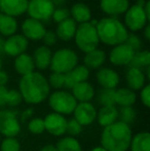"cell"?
<instances>
[{
  "label": "cell",
  "mask_w": 150,
  "mask_h": 151,
  "mask_svg": "<svg viewBox=\"0 0 150 151\" xmlns=\"http://www.w3.org/2000/svg\"><path fill=\"white\" fill-rule=\"evenodd\" d=\"M43 122L45 132H47L54 137L62 138L66 135L67 122H68L66 116L55 113V112H50V113L46 114L45 117L43 118Z\"/></svg>",
  "instance_id": "10"
},
{
  "label": "cell",
  "mask_w": 150,
  "mask_h": 151,
  "mask_svg": "<svg viewBox=\"0 0 150 151\" xmlns=\"http://www.w3.org/2000/svg\"><path fill=\"white\" fill-rule=\"evenodd\" d=\"M22 129L19 114L12 109H0V135L4 138H17Z\"/></svg>",
  "instance_id": "7"
},
{
  "label": "cell",
  "mask_w": 150,
  "mask_h": 151,
  "mask_svg": "<svg viewBox=\"0 0 150 151\" xmlns=\"http://www.w3.org/2000/svg\"><path fill=\"white\" fill-rule=\"evenodd\" d=\"M136 91L128 88H119L114 91V102L115 106L120 107H133L137 102Z\"/></svg>",
  "instance_id": "21"
},
{
  "label": "cell",
  "mask_w": 150,
  "mask_h": 151,
  "mask_svg": "<svg viewBox=\"0 0 150 151\" xmlns=\"http://www.w3.org/2000/svg\"><path fill=\"white\" fill-rule=\"evenodd\" d=\"M82 129H83V127H82L78 121H76L74 118H71V119H69L68 122H67V133L66 134H68V136H70V137L76 138L77 136H79L80 134L82 133Z\"/></svg>",
  "instance_id": "38"
},
{
  "label": "cell",
  "mask_w": 150,
  "mask_h": 151,
  "mask_svg": "<svg viewBox=\"0 0 150 151\" xmlns=\"http://www.w3.org/2000/svg\"><path fill=\"white\" fill-rule=\"evenodd\" d=\"M50 1L52 2V4H54L55 7H61V6H63L65 4V2H66V0H50Z\"/></svg>",
  "instance_id": "48"
},
{
  "label": "cell",
  "mask_w": 150,
  "mask_h": 151,
  "mask_svg": "<svg viewBox=\"0 0 150 151\" xmlns=\"http://www.w3.org/2000/svg\"><path fill=\"white\" fill-rule=\"evenodd\" d=\"M137 112L134 109V107H120L118 109V118L119 121L126 123V124L131 125L136 119Z\"/></svg>",
  "instance_id": "33"
},
{
  "label": "cell",
  "mask_w": 150,
  "mask_h": 151,
  "mask_svg": "<svg viewBox=\"0 0 150 151\" xmlns=\"http://www.w3.org/2000/svg\"><path fill=\"white\" fill-rule=\"evenodd\" d=\"M2 65H3V63H2V59L0 58V70H2Z\"/></svg>",
  "instance_id": "52"
},
{
  "label": "cell",
  "mask_w": 150,
  "mask_h": 151,
  "mask_svg": "<svg viewBox=\"0 0 150 151\" xmlns=\"http://www.w3.org/2000/svg\"><path fill=\"white\" fill-rule=\"evenodd\" d=\"M66 74L71 78L74 84H76L79 82L88 81V79L90 78V70H88L84 65H77L74 69H72Z\"/></svg>",
  "instance_id": "30"
},
{
  "label": "cell",
  "mask_w": 150,
  "mask_h": 151,
  "mask_svg": "<svg viewBox=\"0 0 150 151\" xmlns=\"http://www.w3.org/2000/svg\"><path fill=\"white\" fill-rule=\"evenodd\" d=\"M29 46V41L22 34H14L4 39V54L12 58L26 52Z\"/></svg>",
  "instance_id": "14"
},
{
  "label": "cell",
  "mask_w": 150,
  "mask_h": 151,
  "mask_svg": "<svg viewBox=\"0 0 150 151\" xmlns=\"http://www.w3.org/2000/svg\"><path fill=\"white\" fill-rule=\"evenodd\" d=\"M42 41L44 43V46H47V47H50V46L55 45L58 41V38H57V35L54 31L50 30H46L45 34H44L43 38H42Z\"/></svg>",
  "instance_id": "42"
},
{
  "label": "cell",
  "mask_w": 150,
  "mask_h": 151,
  "mask_svg": "<svg viewBox=\"0 0 150 151\" xmlns=\"http://www.w3.org/2000/svg\"><path fill=\"white\" fill-rule=\"evenodd\" d=\"M143 33H144V38L146 40H149L150 39V26H149V23L144 27L143 29Z\"/></svg>",
  "instance_id": "47"
},
{
  "label": "cell",
  "mask_w": 150,
  "mask_h": 151,
  "mask_svg": "<svg viewBox=\"0 0 150 151\" xmlns=\"http://www.w3.org/2000/svg\"><path fill=\"white\" fill-rule=\"evenodd\" d=\"M71 93L74 97V99L77 101V103L90 102L96 97L95 88L88 81L76 83L71 90Z\"/></svg>",
  "instance_id": "19"
},
{
  "label": "cell",
  "mask_w": 150,
  "mask_h": 151,
  "mask_svg": "<svg viewBox=\"0 0 150 151\" xmlns=\"http://www.w3.org/2000/svg\"><path fill=\"white\" fill-rule=\"evenodd\" d=\"M7 88L6 86H0V109L5 107V100H6V93H7Z\"/></svg>",
  "instance_id": "44"
},
{
  "label": "cell",
  "mask_w": 150,
  "mask_h": 151,
  "mask_svg": "<svg viewBox=\"0 0 150 151\" xmlns=\"http://www.w3.org/2000/svg\"><path fill=\"white\" fill-rule=\"evenodd\" d=\"M96 30L100 42L109 46H116L124 43L128 36V31L123 23L118 19L111 17L99 20Z\"/></svg>",
  "instance_id": "3"
},
{
  "label": "cell",
  "mask_w": 150,
  "mask_h": 151,
  "mask_svg": "<svg viewBox=\"0 0 150 151\" xmlns=\"http://www.w3.org/2000/svg\"><path fill=\"white\" fill-rule=\"evenodd\" d=\"M50 90L47 78L37 71L22 76L19 81V93L29 105H38L47 100Z\"/></svg>",
  "instance_id": "1"
},
{
  "label": "cell",
  "mask_w": 150,
  "mask_h": 151,
  "mask_svg": "<svg viewBox=\"0 0 150 151\" xmlns=\"http://www.w3.org/2000/svg\"><path fill=\"white\" fill-rule=\"evenodd\" d=\"M70 18V12L69 9L65 7H57L55 8L54 12H52V19L54 20V22H56L57 24L63 22V21L67 20Z\"/></svg>",
  "instance_id": "40"
},
{
  "label": "cell",
  "mask_w": 150,
  "mask_h": 151,
  "mask_svg": "<svg viewBox=\"0 0 150 151\" xmlns=\"http://www.w3.org/2000/svg\"><path fill=\"white\" fill-rule=\"evenodd\" d=\"M14 67L17 73L20 74L21 76H25L35 71V65L32 56L27 52H24L14 58Z\"/></svg>",
  "instance_id": "25"
},
{
  "label": "cell",
  "mask_w": 150,
  "mask_h": 151,
  "mask_svg": "<svg viewBox=\"0 0 150 151\" xmlns=\"http://www.w3.org/2000/svg\"><path fill=\"white\" fill-rule=\"evenodd\" d=\"M47 103L52 112L64 116L72 114L77 105V101L71 91L66 90L54 91L50 93L47 98Z\"/></svg>",
  "instance_id": "5"
},
{
  "label": "cell",
  "mask_w": 150,
  "mask_h": 151,
  "mask_svg": "<svg viewBox=\"0 0 150 151\" xmlns=\"http://www.w3.org/2000/svg\"><path fill=\"white\" fill-rule=\"evenodd\" d=\"M55 8L50 0H29L27 14L29 18L43 23L52 19Z\"/></svg>",
  "instance_id": "9"
},
{
  "label": "cell",
  "mask_w": 150,
  "mask_h": 151,
  "mask_svg": "<svg viewBox=\"0 0 150 151\" xmlns=\"http://www.w3.org/2000/svg\"><path fill=\"white\" fill-rule=\"evenodd\" d=\"M0 151H21V143L17 138H4L0 141Z\"/></svg>",
  "instance_id": "36"
},
{
  "label": "cell",
  "mask_w": 150,
  "mask_h": 151,
  "mask_svg": "<svg viewBox=\"0 0 150 151\" xmlns=\"http://www.w3.org/2000/svg\"><path fill=\"white\" fill-rule=\"evenodd\" d=\"M124 43L128 44L135 52H139V50H141V47L143 46V42H142V40H141V38L134 33H128V36Z\"/></svg>",
  "instance_id": "39"
},
{
  "label": "cell",
  "mask_w": 150,
  "mask_h": 151,
  "mask_svg": "<svg viewBox=\"0 0 150 151\" xmlns=\"http://www.w3.org/2000/svg\"><path fill=\"white\" fill-rule=\"evenodd\" d=\"M0 141H1V135H0Z\"/></svg>",
  "instance_id": "53"
},
{
  "label": "cell",
  "mask_w": 150,
  "mask_h": 151,
  "mask_svg": "<svg viewBox=\"0 0 150 151\" xmlns=\"http://www.w3.org/2000/svg\"><path fill=\"white\" fill-rule=\"evenodd\" d=\"M149 21L150 19L146 16L144 8L137 4L130 5L128 10L124 12L123 25L128 29V31H131L133 33L143 30L144 27L149 23Z\"/></svg>",
  "instance_id": "8"
},
{
  "label": "cell",
  "mask_w": 150,
  "mask_h": 151,
  "mask_svg": "<svg viewBox=\"0 0 150 151\" xmlns=\"http://www.w3.org/2000/svg\"><path fill=\"white\" fill-rule=\"evenodd\" d=\"M23 102L21 93H19L18 90H8L7 93H6V100H5V105L8 106L10 108L18 107L19 105H21V103Z\"/></svg>",
  "instance_id": "37"
},
{
  "label": "cell",
  "mask_w": 150,
  "mask_h": 151,
  "mask_svg": "<svg viewBox=\"0 0 150 151\" xmlns=\"http://www.w3.org/2000/svg\"><path fill=\"white\" fill-rule=\"evenodd\" d=\"M114 91L115 90L101 88L97 93V102H98L101 107L115 105V102H114Z\"/></svg>",
  "instance_id": "32"
},
{
  "label": "cell",
  "mask_w": 150,
  "mask_h": 151,
  "mask_svg": "<svg viewBox=\"0 0 150 151\" xmlns=\"http://www.w3.org/2000/svg\"><path fill=\"white\" fill-rule=\"evenodd\" d=\"M73 39L78 50L84 54L98 48V45L100 43L96 27L93 26L90 22L77 25V29Z\"/></svg>",
  "instance_id": "4"
},
{
  "label": "cell",
  "mask_w": 150,
  "mask_h": 151,
  "mask_svg": "<svg viewBox=\"0 0 150 151\" xmlns=\"http://www.w3.org/2000/svg\"><path fill=\"white\" fill-rule=\"evenodd\" d=\"M78 65V55L71 48H60L52 52L50 69L52 72L66 74Z\"/></svg>",
  "instance_id": "6"
},
{
  "label": "cell",
  "mask_w": 150,
  "mask_h": 151,
  "mask_svg": "<svg viewBox=\"0 0 150 151\" xmlns=\"http://www.w3.org/2000/svg\"><path fill=\"white\" fill-rule=\"evenodd\" d=\"M146 1L147 0H137V2L135 4H137V5H139V6H144L145 5V3H146Z\"/></svg>",
  "instance_id": "51"
},
{
  "label": "cell",
  "mask_w": 150,
  "mask_h": 151,
  "mask_svg": "<svg viewBox=\"0 0 150 151\" xmlns=\"http://www.w3.org/2000/svg\"><path fill=\"white\" fill-rule=\"evenodd\" d=\"M96 80L102 88L116 90L120 82V76L115 70L111 68L102 67L97 71Z\"/></svg>",
  "instance_id": "15"
},
{
  "label": "cell",
  "mask_w": 150,
  "mask_h": 151,
  "mask_svg": "<svg viewBox=\"0 0 150 151\" xmlns=\"http://www.w3.org/2000/svg\"><path fill=\"white\" fill-rule=\"evenodd\" d=\"M134 55L135 52L128 44L121 43L112 47V50L109 52V61L116 67L130 66Z\"/></svg>",
  "instance_id": "12"
},
{
  "label": "cell",
  "mask_w": 150,
  "mask_h": 151,
  "mask_svg": "<svg viewBox=\"0 0 150 151\" xmlns=\"http://www.w3.org/2000/svg\"><path fill=\"white\" fill-rule=\"evenodd\" d=\"M76 29H77V24L72 19L69 18L59 23L55 33H56L58 39L62 40V41H70L74 38Z\"/></svg>",
  "instance_id": "24"
},
{
  "label": "cell",
  "mask_w": 150,
  "mask_h": 151,
  "mask_svg": "<svg viewBox=\"0 0 150 151\" xmlns=\"http://www.w3.org/2000/svg\"><path fill=\"white\" fill-rule=\"evenodd\" d=\"M130 5L128 0H100L101 10L111 18L124 14Z\"/></svg>",
  "instance_id": "17"
},
{
  "label": "cell",
  "mask_w": 150,
  "mask_h": 151,
  "mask_svg": "<svg viewBox=\"0 0 150 151\" xmlns=\"http://www.w3.org/2000/svg\"><path fill=\"white\" fill-rule=\"evenodd\" d=\"M22 30V35L26 38L27 40L31 41H39L42 40L44 34L46 32V28L43 25V23L39 22L34 19L28 18L24 20L21 26Z\"/></svg>",
  "instance_id": "13"
},
{
  "label": "cell",
  "mask_w": 150,
  "mask_h": 151,
  "mask_svg": "<svg viewBox=\"0 0 150 151\" xmlns=\"http://www.w3.org/2000/svg\"><path fill=\"white\" fill-rule=\"evenodd\" d=\"M27 127H28V131L33 135H41L43 134V132H45L43 118L41 117L31 118L27 123Z\"/></svg>",
  "instance_id": "34"
},
{
  "label": "cell",
  "mask_w": 150,
  "mask_h": 151,
  "mask_svg": "<svg viewBox=\"0 0 150 151\" xmlns=\"http://www.w3.org/2000/svg\"><path fill=\"white\" fill-rule=\"evenodd\" d=\"M132 137L131 125L117 120L103 127L100 137L101 146L107 151H128Z\"/></svg>",
  "instance_id": "2"
},
{
  "label": "cell",
  "mask_w": 150,
  "mask_h": 151,
  "mask_svg": "<svg viewBox=\"0 0 150 151\" xmlns=\"http://www.w3.org/2000/svg\"><path fill=\"white\" fill-rule=\"evenodd\" d=\"M40 151H58L57 150L56 145H52V144H46L43 147H41Z\"/></svg>",
  "instance_id": "46"
},
{
  "label": "cell",
  "mask_w": 150,
  "mask_h": 151,
  "mask_svg": "<svg viewBox=\"0 0 150 151\" xmlns=\"http://www.w3.org/2000/svg\"><path fill=\"white\" fill-rule=\"evenodd\" d=\"M70 12V18L76 23L77 25L88 23L92 20V12L90 8L85 3L78 2L72 5Z\"/></svg>",
  "instance_id": "26"
},
{
  "label": "cell",
  "mask_w": 150,
  "mask_h": 151,
  "mask_svg": "<svg viewBox=\"0 0 150 151\" xmlns=\"http://www.w3.org/2000/svg\"><path fill=\"white\" fill-rule=\"evenodd\" d=\"M106 58V52L104 50H100V48H96L92 52L84 54L83 65L88 70H99L104 65Z\"/></svg>",
  "instance_id": "23"
},
{
  "label": "cell",
  "mask_w": 150,
  "mask_h": 151,
  "mask_svg": "<svg viewBox=\"0 0 150 151\" xmlns=\"http://www.w3.org/2000/svg\"><path fill=\"white\" fill-rule=\"evenodd\" d=\"M146 75L142 69L130 67L126 73V81L128 84V88L137 91H140L146 84Z\"/></svg>",
  "instance_id": "18"
},
{
  "label": "cell",
  "mask_w": 150,
  "mask_h": 151,
  "mask_svg": "<svg viewBox=\"0 0 150 151\" xmlns=\"http://www.w3.org/2000/svg\"><path fill=\"white\" fill-rule=\"evenodd\" d=\"M4 39L0 36V55L1 54H4Z\"/></svg>",
  "instance_id": "49"
},
{
  "label": "cell",
  "mask_w": 150,
  "mask_h": 151,
  "mask_svg": "<svg viewBox=\"0 0 150 151\" xmlns=\"http://www.w3.org/2000/svg\"><path fill=\"white\" fill-rule=\"evenodd\" d=\"M128 151H150V134L142 131L133 135Z\"/></svg>",
  "instance_id": "27"
},
{
  "label": "cell",
  "mask_w": 150,
  "mask_h": 151,
  "mask_svg": "<svg viewBox=\"0 0 150 151\" xmlns=\"http://www.w3.org/2000/svg\"><path fill=\"white\" fill-rule=\"evenodd\" d=\"M18 22L16 18H12L7 14L0 12V36L9 37L11 35L17 34L18 31Z\"/></svg>",
  "instance_id": "28"
},
{
  "label": "cell",
  "mask_w": 150,
  "mask_h": 151,
  "mask_svg": "<svg viewBox=\"0 0 150 151\" xmlns=\"http://www.w3.org/2000/svg\"><path fill=\"white\" fill-rule=\"evenodd\" d=\"M150 66V52L148 50H139L136 52L130 64V67L144 69Z\"/></svg>",
  "instance_id": "31"
},
{
  "label": "cell",
  "mask_w": 150,
  "mask_h": 151,
  "mask_svg": "<svg viewBox=\"0 0 150 151\" xmlns=\"http://www.w3.org/2000/svg\"><path fill=\"white\" fill-rule=\"evenodd\" d=\"M56 147L58 151H83L80 142L77 138L64 136L57 142Z\"/></svg>",
  "instance_id": "29"
},
{
  "label": "cell",
  "mask_w": 150,
  "mask_h": 151,
  "mask_svg": "<svg viewBox=\"0 0 150 151\" xmlns=\"http://www.w3.org/2000/svg\"><path fill=\"white\" fill-rule=\"evenodd\" d=\"M64 78H65V74L52 72L47 78V82L50 84V88H54L55 91L63 90L64 88Z\"/></svg>",
  "instance_id": "35"
},
{
  "label": "cell",
  "mask_w": 150,
  "mask_h": 151,
  "mask_svg": "<svg viewBox=\"0 0 150 151\" xmlns=\"http://www.w3.org/2000/svg\"><path fill=\"white\" fill-rule=\"evenodd\" d=\"M29 0H0V12L12 18L21 17L27 12Z\"/></svg>",
  "instance_id": "16"
},
{
  "label": "cell",
  "mask_w": 150,
  "mask_h": 151,
  "mask_svg": "<svg viewBox=\"0 0 150 151\" xmlns=\"http://www.w3.org/2000/svg\"><path fill=\"white\" fill-rule=\"evenodd\" d=\"M52 52L50 47L47 46H38L33 52V61H34L35 68L40 71H43L50 68V62H52Z\"/></svg>",
  "instance_id": "20"
},
{
  "label": "cell",
  "mask_w": 150,
  "mask_h": 151,
  "mask_svg": "<svg viewBox=\"0 0 150 151\" xmlns=\"http://www.w3.org/2000/svg\"><path fill=\"white\" fill-rule=\"evenodd\" d=\"M72 114L73 118L78 121L82 127H88L96 121L97 108L92 102L77 103Z\"/></svg>",
  "instance_id": "11"
},
{
  "label": "cell",
  "mask_w": 150,
  "mask_h": 151,
  "mask_svg": "<svg viewBox=\"0 0 150 151\" xmlns=\"http://www.w3.org/2000/svg\"><path fill=\"white\" fill-rule=\"evenodd\" d=\"M33 117H34V108L29 107V108H27V109H25L24 111L21 113L19 119H20L21 123H26L27 121H29Z\"/></svg>",
  "instance_id": "43"
},
{
  "label": "cell",
  "mask_w": 150,
  "mask_h": 151,
  "mask_svg": "<svg viewBox=\"0 0 150 151\" xmlns=\"http://www.w3.org/2000/svg\"><path fill=\"white\" fill-rule=\"evenodd\" d=\"M97 122L102 127H106L118 120V109L115 105L104 106L97 110Z\"/></svg>",
  "instance_id": "22"
},
{
  "label": "cell",
  "mask_w": 150,
  "mask_h": 151,
  "mask_svg": "<svg viewBox=\"0 0 150 151\" xmlns=\"http://www.w3.org/2000/svg\"><path fill=\"white\" fill-rule=\"evenodd\" d=\"M8 82V74L4 70H0V86H6Z\"/></svg>",
  "instance_id": "45"
},
{
  "label": "cell",
  "mask_w": 150,
  "mask_h": 151,
  "mask_svg": "<svg viewBox=\"0 0 150 151\" xmlns=\"http://www.w3.org/2000/svg\"><path fill=\"white\" fill-rule=\"evenodd\" d=\"M139 91H140L139 98H140L142 105L146 108H149L150 107V86L149 84H145Z\"/></svg>",
  "instance_id": "41"
},
{
  "label": "cell",
  "mask_w": 150,
  "mask_h": 151,
  "mask_svg": "<svg viewBox=\"0 0 150 151\" xmlns=\"http://www.w3.org/2000/svg\"><path fill=\"white\" fill-rule=\"evenodd\" d=\"M90 151H107V150H105L104 148L102 147L101 145H99V146H96V147H94V148H92Z\"/></svg>",
  "instance_id": "50"
}]
</instances>
